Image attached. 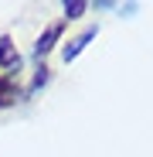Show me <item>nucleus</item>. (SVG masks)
<instances>
[{"instance_id":"obj_1","label":"nucleus","mask_w":153,"mask_h":157,"mask_svg":"<svg viewBox=\"0 0 153 157\" xmlns=\"http://www.w3.org/2000/svg\"><path fill=\"white\" fill-rule=\"evenodd\" d=\"M95 34H99V28H89V31H82L78 38H75L71 44H65V62H75V58H78L82 51H85V44H89Z\"/></svg>"},{"instance_id":"obj_2","label":"nucleus","mask_w":153,"mask_h":157,"mask_svg":"<svg viewBox=\"0 0 153 157\" xmlns=\"http://www.w3.org/2000/svg\"><path fill=\"white\" fill-rule=\"evenodd\" d=\"M61 31H65L61 24H51V28H48V31L38 38V44H34V55H38V58H41V55H48V51L55 48V41L61 38Z\"/></svg>"},{"instance_id":"obj_3","label":"nucleus","mask_w":153,"mask_h":157,"mask_svg":"<svg viewBox=\"0 0 153 157\" xmlns=\"http://www.w3.org/2000/svg\"><path fill=\"white\" fill-rule=\"evenodd\" d=\"M0 65L4 68H20V55H17V48H14V41L10 38H0Z\"/></svg>"},{"instance_id":"obj_4","label":"nucleus","mask_w":153,"mask_h":157,"mask_svg":"<svg viewBox=\"0 0 153 157\" xmlns=\"http://www.w3.org/2000/svg\"><path fill=\"white\" fill-rule=\"evenodd\" d=\"M14 99H17V89H14V82L0 75V106H10Z\"/></svg>"},{"instance_id":"obj_5","label":"nucleus","mask_w":153,"mask_h":157,"mask_svg":"<svg viewBox=\"0 0 153 157\" xmlns=\"http://www.w3.org/2000/svg\"><path fill=\"white\" fill-rule=\"evenodd\" d=\"M82 10H85V0H65V17L68 21L82 17Z\"/></svg>"},{"instance_id":"obj_6","label":"nucleus","mask_w":153,"mask_h":157,"mask_svg":"<svg viewBox=\"0 0 153 157\" xmlns=\"http://www.w3.org/2000/svg\"><path fill=\"white\" fill-rule=\"evenodd\" d=\"M95 7H99V10H106V7H112V0H95Z\"/></svg>"}]
</instances>
